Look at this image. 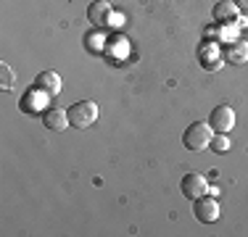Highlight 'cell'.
Returning <instances> with one entry per match:
<instances>
[{
    "label": "cell",
    "mask_w": 248,
    "mask_h": 237,
    "mask_svg": "<svg viewBox=\"0 0 248 237\" xmlns=\"http://www.w3.org/2000/svg\"><path fill=\"white\" fill-rule=\"evenodd\" d=\"M211 150H214V153H227L230 150V140H227V134H224V132H217L214 134V137H211Z\"/></svg>",
    "instance_id": "obj_12"
},
{
    "label": "cell",
    "mask_w": 248,
    "mask_h": 237,
    "mask_svg": "<svg viewBox=\"0 0 248 237\" xmlns=\"http://www.w3.org/2000/svg\"><path fill=\"white\" fill-rule=\"evenodd\" d=\"M224 61L227 63H235V66H240V63L248 61V43L243 40H235V43H230L224 47Z\"/></svg>",
    "instance_id": "obj_10"
},
{
    "label": "cell",
    "mask_w": 248,
    "mask_h": 237,
    "mask_svg": "<svg viewBox=\"0 0 248 237\" xmlns=\"http://www.w3.org/2000/svg\"><path fill=\"white\" fill-rule=\"evenodd\" d=\"M34 87L45 95H56V92H61V76L56 71H43V74L34 76Z\"/></svg>",
    "instance_id": "obj_8"
},
{
    "label": "cell",
    "mask_w": 248,
    "mask_h": 237,
    "mask_svg": "<svg viewBox=\"0 0 248 237\" xmlns=\"http://www.w3.org/2000/svg\"><path fill=\"white\" fill-rule=\"evenodd\" d=\"M232 3H235V5H238V8H240V11H248V0H232Z\"/></svg>",
    "instance_id": "obj_13"
},
{
    "label": "cell",
    "mask_w": 248,
    "mask_h": 237,
    "mask_svg": "<svg viewBox=\"0 0 248 237\" xmlns=\"http://www.w3.org/2000/svg\"><path fill=\"white\" fill-rule=\"evenodd\" d=\"M196 219L198 222H203V224H211V222H217L219 219V203H217L211 195H201V198L196 200Z\"/></svg>",
    "instance_id": "obj_5"
},
{
    "label": "cell",
    "mask_w": 248,
    "mask_h": 237,
    "mask_svg": "<svg viewBox=\"0 0 248 237\" xmlns=\"http://www.w3.org/2000/svg\"><path fill=\"white\" fill-rule=\"evenodd\" d=\"M111 5L106 3V0H95V3H90V8H87V21L93 24V27H106V24L111 21Z\"/></svg>",
    "instance_id": "obj_7"
},
{
    "label": "cell",
    "mask_w": 248,
    "mask_h": 237,
    "mask_svg": "<svg viewBox=\"0 0 248 237\" xmlns=\"http://www.w3.org/2000/svg\"><path fill=\"white\" fill-rule=\"evenodd\" d=\"M43 127L53 129V132H61V129L69 127V114L63 108H56V105H50V108L43 111Z\"/></svg>",
    "instance_id": "obj_6"
},
{
    "label": "cell",
    "mask_w": 248,
    "mask_h": 237,
    "mask_svg": "<svg viewBox=\"0 0 248 237\" xmlns=\"http://www.w3.org/2000/svg\"><path fill=\"white\" fill-rule=\"evenodd\" d=\"M209 124H211L214 132H224V134H227L230 129L235 127V111L230 108V105H217V108L211 111V116H209Z\"/></svg>",
    "instance_id": "obj_4"
},
{
    "label": "cell",
    "mask_w": 248,
    "mask_h": 237,
    "mask_svg": "<svg viewBox=\"0 0 248 237\" xmlns=\"http://www.w3.org/2000/svg\"><path fill=\"white\" fill-rule=\"evenodd\" d=\"M238 5L232 3V0H219V3L214 5V11H211V16H214L217 24H227V21H235L238 19Z\"/></svg>",
    "instance_id": "obj_9"
},
{
    "label": "cell",
    "mask_w": 248,
    "mask_h": 237,
    "mask_svg": "<svg viewBox=\"0 0 248 237\" xmlns=\"http://www.w3.org/2000/svg\"><path fill=\"white\" fill-rule=\"evenodd\" d=\"M211 137H214V129H211V124H206V121H193L190 127L182 132V145H185L187 150L198 153V150H206V148L211 145Z\"/></svg>",
    "instance_id": "obj_1"
},
{
    "label": "cell",
    "mask_w": 248,
    "mask_h": 237,
    "mask_svg": "<svg viewBox=\"0 0 248 237\" xmlns=\"http://www.w3.org/2000/svg\"><path fill=\"white\" fill-rule=\"evenodd\" d=\"M14 82H16L14 69H11L8 63H0V87H3V90H11V87H14Z\"/></svg>",
    "instance_id": "obj_11"
},
{
    "label": "cell",
    "mask_w": 248,
    "mask_h": 237,
    "mask_svg": "<svg viewBox=\"0 0 248 237\" xmlns=\"http://www.w3.org/2000/svg\"><path fill=\"white\" fill-rule=\"evenodd\" d=\"M180 190H182V195H185V198L198 200L201 195L209 193V182H206V177H203V174H196V171H190V174L182 177Z\"/></svg>",
    "instance_id": "obj_3"
},
{
    "label": "cell",
    "mask_w": 248,
    "mask_h": 237,
    "mask_svg": "<svg viewBox=\"0 0 248 237\" xmlns=\"http://www.w3.org/2000/svg\"><path fill=\"white\" fill-rule=\"evenodd\" d=\"M66 114H69V127L87 129V127H93V124L98 121L100 111H98V105L93 103V100H79V103H74Z\"/></svg>",
    "instance_id": "obj_2"
}]
</instances>
